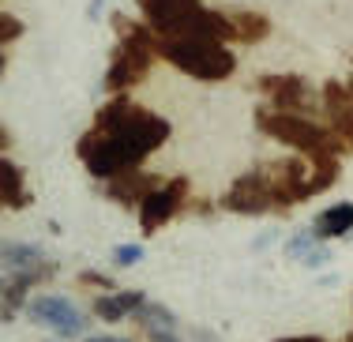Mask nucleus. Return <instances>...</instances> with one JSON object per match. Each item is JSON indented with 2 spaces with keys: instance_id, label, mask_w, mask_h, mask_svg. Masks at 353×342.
<instances>
[{
  "instance_id": "20e7f679",
  "label": "nucleus",
  "mask_w": 353,
  "mask_h": 342,
  "mask_svg": "<svg viewBox=\"0 0 353 342\" xmlns=\"http://www.w3.org/2000/svg\"><path fill=\"white\" fill-rule=\"evenodd\" d=\"M158 57L199 83H222L237 72V57L214 38H158Z\"/></svg>"
},
{
  "instance_id": "b1692460",
  "label": "nucleus",
  "mask_w": 353,
  "mask_h": 342,
  "mask_svg": "<svg viewBox=\"0 0 353 342\" xmlns=\"http://www.w3.org/2000/svg\"><path fill=\"white\" fill-rule=\"evenodd\" d=\"M279 342H323V339H312V335H308V339H279Z\"/></svg>"
},
{
  "instance_id": "1a4fd4ad",
  "label": "nucleus",
  "mask_w": 353,
  "mask_h": 342,
  "mask_svg": "<svg viewBox=\"0 0 353 342\" xmlns=\"http://www.w3.org/2000/svg\"><path fill=\"white\" fill-rule=\"evenodd\" d=\"M184 192H188V181H170V185H158L147 199L139 203V226L143 233H154L158 226L176 214V207L184 203Z\"/></svg>"
},
{
  "instance_id": "a878e982",
  "label": "nucleus",
  "mask_w": 353,
  "mask_h": 342,
  "mask_svg": "<svg viewBox=\"0 0 353 342\" xmlns=\"http://www.w3.org/2000/svg\"><path fill=\"white\" fill-rule=\"evenodd\" d=\"M346 87H350V90H353V76H350V83H346Z\"/></svg>"
},
{
  "instance_id": "6ab92c4d",
  "label": "nucleus",
  "mask_w": 353,
  "mask_h": 342,
  "mask_svg": "<svg viewBox=\"0 0 353 342\" xmlns=\"http://www.w3.org/2000/svg\"><path fill=\"white\" fill-rule=\"evenodd\" d=\"M23 38V19L12 12H0V46H12Z\"/></svg>"
},
{
  "instance_id": "aec40b11",
  "label": "nucleus",
  "mask_w": 353,
  "mask_h": 342,
  "mask_svg": "<svg viewBox=\"0 0 353 342\" xmlns=\"http://www.w3.org/2000/svg\"><path fill=\"white\" fill-rule=\"evenodd\" d=\"M113 260H117V267H132V263L143 260V248L139 245H117L113 248Z\"/></svg>"
},
{
  "instance_id": "7ed1b4c3",
  "label": "nucleus",
  "mask_w": 353,
  "mask_h": 342,
  "mask_svg": "<svg viewBox=\"0 0 353 342\" xmlns=\"http://www.w3.org/2000/svg\"><path fill=\"white\" fill-rule=\"evenodd\" d=\"M113 27L121 41L113 46V57H109V68H105V90L109 94H128V87L150 72L158 57V34L147 27V23H132L124 15H113Z\"/></svg>"
},
{
  "instance_id": "a211bd4d",
  "label": "nucleus",
  "mask_w": 353,
  "mask_h": 342,
  "mask_svg": "<svg viewBox=\"0 0 353 342\" xmlns=\"http://www.w3.org/2000/svg\"><path fill=\"white\" fill-rule=\"evenodd\" d=\"M316 230H305V233H297V237H290V245H285V256H290V260H305L308 252H312L316 248Z\"/></svg>"
},
{
  "instance_id": "f8f14e48",
  "label": "nucleus",
  "mask_w": 353,
  "mask_h": 342,
  "mask_svg": "<svg viewBox=\"0 0 353 342\" xmlns=\"http://www.w3.org/2000/svg\"><path fill=\"white\" fill-rule=\"evenodd\" d=\"M154 188H158V181L150 177V173H143V170L117 173V177H109V185H105L109 199H117V203H143Z\"/></svg>"
},
{
  "instance_id": "9d476101",
  "label": "nucleus",
  "mask_w": 353,
  "mask_h": 342,
  "mask_svg": "<svg viewBox=\"0 0 353 342\" xmlns=\"http://www.w3.org/2000/svg\"><path fill=\"white\" fill-rule=\"evenodd\" d=\"M4 271L12 274V279H27L30 286H34V282L53 274V267L41 260V248L23 245V241H4Z\"/></svg>"
},
{
  "instance_id": "412c9836",
  "label": "nucleus",
  "mask_w": 353,
  "mask_h": 342,
  "mask_svg": "<svg viewBox=\"0 0 353 342\" xmlns=\"http://www.w3.org/2000/svg\"><path fill=\"white\" fill-rule=\"evenodd\" d=\"M327 260H331V252H327V248H312V252L305 256L308 267H319V263H327Z\"/></svg>"
},
{
  "instance_id": "f3484780",
  "label": "nucleus",
  "mask_w": 353,
  "mask_h": 342,
  "mask_svg": "<svg viewBox=\"0 0 353 342\" xmlns=\"http://www.w3.org/2000/svg\"><path fill=\"white\" fill-rule=\"evenodd\" d=\"M0 192H4V207H12V211H19V207H27V188H23V170L12 162V158H4V162H0Z\"/></svg>"
},
{
  "instance_id": "0eeeda50",
  "label": "nucleus",
  "mask_w": 353,
  "mask_h": 342,
  "mask_svg": "<svg viewBox=\"0 0 353 342\" xmlns=\"http://www.w3.org/2000/svg\"><path fill=\"white\" fill-rule=\"evenodd\" d=\"M27 316L34 323H41V328H49L53 335H61V339H75L87 328L79 308H75L68 297H57V294H41L34 301H27Z\"/></svg>"
},
{
  "instance_id": "6e6552de",
  "label": "nucleus",
  "mask_w": 353,
  "mask_h": 342,
  "mask_svg": "<svg viewBox=\"0 0 353 342\" xmlns=\"http://www.w3.org/2000/svg\"><path fill=\"white\" fill-rule=\"evenodd\" d=\"M259 94L267 98L271 110L285 113H312V87L305 83V76H259Z\"/></svg>"
},
{
  "instance_id": "39448f33",
  "label": "nucleus",
  "mask_w": 353,
  "mask_h": 342,
  "mask_svg": "<svg viewBox=\"0 0 353 342\" xmlns=\"http://www.w3.org/2000/svg\"><path fill=\"white\" fill-rule=\"evenodd\" d=\"M256 128L263 136L279 139V143L293 147L297 154L319 158V154H339L346 151V139H334L331 128L316 124L308 113H285V110H271V105H259L256 110Z\"/></svg>"
},
{
  "instance_id": "dca6fc26",
  "label": "nucleus",
  "mask_w": 353,
  "mask_h": 342,
  "mask_svg": "<svg viewBox=\"0 0 353 342\" xmlns=\"http://www.w3.org/2000/svg\"><path fill=\"white\" fill-rule=\"evenodd\" d=\"M230 19H233V34H237V41H245V46H256V41H263L267 34H271V19H267L263 12L241 8V12H233Z\"/></svg>"
},
{
  "instance_id": "4468645a",
  "label": "nucleus",
  "mask_w": 353,
  "mask_h": 342,
  "mask_svg": "<svg viewBox=\"0 0 353 342\" xmlns=\"http://www.w3.org/2000/svg\"><path fill=\"white\" fill-rule=\"evenodd\" d=\"M143 305H147V301H143V294H136V290H121V294L98 297V301H94V316H98V320H105V323H117V320H124V316H136Z\"/></svg>"
},
{
  "instance_id": "2eb2a0df",
  "label": "nucleus",
  "mask_w": 353,
  "mask_h": 342,
  "mask_svg": "<svg viewBox=\"0 0 353 342\" xmlns=\"http://www.w3.org/2000/svg\"><path fill=\"white\" fill-rule=\"evenodd\" d=\"M312 230H316L319 241L346 237V233L353 230V203H334V207H327V211H319Z\"/></svg>"
},
{
  "instance_id": "423d86ee",
  "label": "nucleus",
  "mask_w": 353,
  "mask_h": 342,
  "mask_svg": "<svg viewBox=\"0 0 353 342\" xmlns=\"http://www.w3.org/2000/svg\"><path fill=\"white\" fill-rule=\"evenodd\" d=\"M222 207L233 211V214H267V211H274V207H290V203H285L279 185L271 181V173L252 170V173H245V177L233 181V188L225 192Z\"/></svg>"
},
{
  "instance_id": "f257e3e1",
  "label": "nucleus",
  "mask_w": 353,
  "mask_h": 342,
  "mask_svg": "<svg viewBox=\"0 0 353 342\" xmlns=\"http://www.w3.org/2000/svg\"><path fill=\"white\" fill-rule=\"evenodd\" d=\"M170 132L173 128L165 117L143 110L128 94H113V102H105L98 110L94 124L83 132L75 151H79L90 177L109 181L117 173L139 170V162L147 154H154L170 139Z\"/></svg>"
},
{
  "instance_id": "f03ea898",
  "label": "nucleus",
  "mask_w": 353,
  "mask_h": 342,
  "mask_svg": "<svg viewBox=\"0 0 353 342\" xmlns=\"http://www.w3.org/2000/svg\"><path fill=\"white\" fill-rule=\"evenodd\" d=\"M139 15L158 38H214L237 41L225 12L203 8V0H136Z\"/></svg>"
},
{
  "instance_id": "ddd939ff",
  "label": "nucleus",
  "mask_w": 353,
  "mask_h": 342,
  "mask_svg": "<svg viewBox=\"0 0 353 342\" xmlns=\"http://www.w3.org/2000/svg\"><path fill=\"white\" fill-rule=\"evenodd\" d=\"M136 320L143 323L150 342H181V328H176V316L165 305H143L136 312Z\"/></svg>"
},
{
  "instance_id": "5701e85b",
  "label": "nucleus",
  "mask_w": 353,
  "mask_h": 342,
  "mask_svg": "<svg viewBox=\"0 0 353 342\" xmlns=\"http://www.w3.org/2000/svg\"><path fill=\"white\" fill-rule=\"evenodd\" d=\"M102 8H105V0H90V4H87V19H98Z\"/></svg>"
},
{
  "instance_id": "bb28decb",
  "label": "nucleus",
  "mask_w": 353,
  "mask_h": 342,
  "mask_svg": "<svg viewBox=\"0 0 353 342\" xmlns=\"http://www.w3.org/2000/svg\"><path fill=\"white\" fill-rule=\"evenodd\" d=\"M346 342H353V331H350V339H346Z\"/></svg>"
},
{
  "instance_id": "393cba45",
  "label": "nucleus",
  "mask_w": 353,
  "mask_h": 342,
  "mask_svg": "<svg viewBox=\"0 0 353 342\" xmlns=\"http://www.w3.org/2000/svg\"><path fill=\"white\" fill-rule=\"evenodd\" d=\"M87 342H128V339H109V335H102V339H87Z\"/></svg>"
},
{
  "instance_id": "4be33fe9",
  "label": "nucleus",
  "mask_w": 353,
  "mask_h": 342,
  "mask_svg": "<svg viewBox=\"0 0 353 342\" xmlns=\"http://www.w3.org/2000/svg\"><path fill=\"white\" fill-rule=\"evenodd\" d=\"M83 282H90V286H105V290L113 286V282H109L105 274H94V271H83Z\"/></svg>"
},
{
  "instance_id": "9b49d317",
  "label": "nucleus",
  "mask_w": 353,
  "mask_h": 342,
  "mask_svg": "<svg viewBox=\"0 0 353 342\" xmlns=\"http://www.w3.org/2000/svg\"><path fill=\"white\" fill-rule=\"evenodd\" d=\"M323 113H327V128L353 147V90L331 79L323 87Z\"/></svg>"
}]
</instances>
